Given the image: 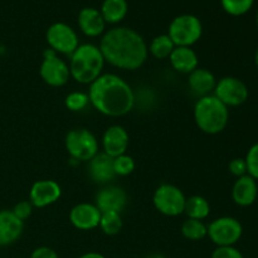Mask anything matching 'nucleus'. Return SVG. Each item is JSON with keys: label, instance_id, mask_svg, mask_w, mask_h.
<instances>
[{"label": "nucleus", "instance_id": "f257e3e1", "mask_svg": "<svg viewBox=\"0 0 258 258\" xmlns=\"http://www.w3.org/2000/svg\"><path fill=\"white\" fill-rule=\"evenodd\" d=\"M98 48L105 62L125 71L139 70L146 62L149 54L145 39L136 30L126 27L107 30Z\"/></svg>", "mask_w": 258, "mask_h": 258}, {"label": "nucleus", "instance_id": "f03ea898", "mask_svg": "<svg viewBox=\"0 0 258 258\" xmlns=\"http://www.w3.org/2000/svg\"><path fill=\"white\" fill-rule=\"evenodd\" d=\"M90 103L102 115L121 117L130 112L135 105V95L125 80L113 73L101 75L90 85Z\"/></svg>", "mask_w": 258, "mask_h": 258}, {"label": "nucleus", "instance_id": "7ed1b4c3", "mask_svg": "<svg viewBox=\"0 0 258 258\" xmlns=\"http://www.w3.org/2000/svg\"><path fill=\"white\" fill-rule=\"evenodd\" d=\"M105 59L100 48L91 43L80 44L70 59L71 77L82 85H91L102 75Z\"/></svg>", "mask_w": 258, "mask_h": 258}, {"label": "nucleus", "instance_id": "20e7f679", "mask_svg": "<svg viewBox=\"0 0 258 258\" xmlns=\"http://www.w3.org/2000/svg\"><path fill=\"white\" fill-rule=\"evenodd\" d=\"M229 120L228 107L214 95L204 96L194 106V121L199 130L208 135H216L227 127Z\"/></svg>", "mask_w": 258, "mask_h": 258}, {"label": "nucleus", "instance_id": "39448f33", "mask_svg": "<svg viewBox=\"0 0 258 258\" xmlns=\"http://www.w3.org/2000/svg\"><path fill=\"white\" fill-rule=\"evenodd\" d=\"M203 25L193 14H181L174 18L169 25L168 35L175 47H191L201 39Z\"/></svg>", "mask_w": 258, "mask_h": 258}, {"label": "nucleus", "instance_id": "423d86ee", "mask_svg": "<svg viewBox=\"0 0 258 258\" xmlns=\"http://www.w3.org/2000/svg\"><path fill=\"white\" fill-rule=\"evenodd\" d=\"M66 149L72 160L90 161L98 154V141L87 128H73L66 135Z\"/></svg>", "mask_w": 258, "mask_h": 258}, {"label": "nucleus", "instance_id": "0eeeda50", "mask_svg": "<svg viewBox=\"0 0 258 258\" xmlns=\"http://www.w3.org/2000/svg\"><path fill=\"white\" fill-rule=\"evenodd\" d=\"M186 197L176 185L161 184L153 197L154 207L159 213L168 217H176L184 213Z\"/></svg>", "mask_w": 258, "mask_h": 258}, {"label": "nucleus", "instance_id": "6e6552de", "mask_svg": "<svg viewBox=\"0 0 258 258\" xmlns=\"http://www.w3.org/2000/svg\"><path fill=\"white\" fill-rule=\"evenodd\" d=\"M207 236L217 247L234 246L241 239L243 228L238 219L233 217H221L207 226Z\"/></svg>", "mask_w": 258, "mask_h": 258}, {"label": "nucleus", "instance_id": "1a4fd4ad", "mask_svg": "<svg viewBox=\"0 0 258 258\" xmlns=\"http://www.w3.org/2000/svg\"><path fill=\"white\" fill-rule=\"evenodd\" d=\"M39 75L50 87H62L71 78L70 66L62 58L58 57V53L47 48L43 52V62L40 64Z\"/></svg>", "mask_w": 258, "mask_h": 258}, {"label": "nucleus", "instance_id": "9d476101", "mask_svg": "<svg viewBox=\"0 0 258 258\" xmlns=\"http://www.w3.org/2000/svg\"><path fill=\"white\" fill-rule=\"evenodd\" d=\"M48 45L50 49L54 50L58 54L72 55V53L80 45L78 35L72 27L62 22L53 23L47 30Z\"/></svg>", "mask_w": 258, "mask_h": 258}, {"label": "nucleus", "instance_id": "9b49d317", "mask_svg": "<svg viewBox=\"0 0 258 258\" xmlns=\"http://www.w3.org/2000/svg\"><path fill=\"white\" fill-rule=\"evenodd\" d=\"M213 95L227 107L243 105L248 98V88L243 81L236 77H223L217 82Z\"/></svg>", "mask_w": 258, "mask_h": 258}, {"label": "nucleus", "instance_id": "f8f14e48", "mask_svg": "<svg viewBox=\"0 0 258 258\" xmlns=\"http://www.w3.org/2000/svg\"><path fill=\"white\" fill-rule=\"evenodd\" d=\"M60 196L62 189L57 181L39 180L35 181L30 188L29 202L35 208H44L59 201Z\"/></svg>", "mask_w": 258, "mask_h": 258}, {"label": "nucleus", "instance_id": "ddd939ff", "mask_svg": "<svg viewBox=\"0 0 258 258\" xmlns=\"http://www.w3.org/2000/svg\"><path fill=\"white\" fill-rule=\"evenodd\" d=\"M127 204V194L121 186L106 185L96 194V204L101 213L117 212L121 213Z\"/></svg>", "mask_w": 258, "mask_h": 258}, {"label": "nucleus", "instance_id": "4468645a", "mask_svg": "<svg viewBox=\"0 0 258 258\" xmlns=\"http://www.w3.org/2000/svg\"><path fill=\"white\" fill-rule=\"evenodd\" d=\"M101 211L91 203H80L70 212V221L80 231H92L100 226Z\"/></svg>", "mask_w": 258, "mask_h": 258}, {"label": "nucleus", "instance_id": "2eb2a0df", "mask_svg": "<svg viewBox=\"0 0 258 258\" xmlns=\"http://www.w3.org/2000/svg\"><path fill=\"white\" fill-rule=\"evenodd\" d=\"M128 144H130V138L127 131L120 125L110 126L102 136L103 153L113 159L126 154Z\"/></svg>", "mask_w": 258, "mask_h": 258}, {"label": "nucleus", "instance_id": "dca6fc26", "mask_svg": "<svg viewBox=\"0 0 258 258\" xmlns=\"http://www.w3.org/2000/svg\"><path fill=\"white\" fill-rule=\"evenodd\" d=\"M88 175L95 183L107 184L116 176L113 158L105 153H98L88 161Z\"/></svg>", "mask_w": 258, "mask_h": 258}, {"label": "nucleus", "instance_id": "f3484780", "mask_svg": "<svg viewBox=\"0 0 258 258\" xmlns=\"http://www.w3.org/2000/svg\"><path fill=\"white\" fill-rule=\"evenodd\" d=\"M24 222L12 211H0V246H9L20 238Z\"/></svg>", "mask_w": 258, "mask_h": 258}, {"label": "nucleus", "instance_id": "a211bd4d", "mask_svg": "<svg viewBox=\"0 0 258 258\" xmlns=\"http://www.w3.org/2000/svg\"><path fill=\"white\" fill-rule=\"evenodd\" d=\"M258 197V184L256 179L248 174L241 176L234 183L232 189V198L239 207H249L256 202Z\"/></svg>", "mask_w": 258, "mask_h": 258}, {"label": "nucleus", "instance_id": "6ab92c4d", "mask_svg": "<svg viewBox=\"0 0 258 258\" xmlns=\"http://www.w3.org/2000/svg\"><path fill=\"white\" fill-rule=\"evenodd\" d=\"M78 25L83 34L91 38H96L105 32L106 22L98 9L83 8L78 14Z\"/></svg>", "mask_w": 258, "mask_h": 258}, {"label": "nucleus", "instance_id": "aec40b11", "mask_svg": "<svg viewBox=\"0 0 258 258\" xmlns=\"http://www.w3.org/2000/svg\"><path fill=\"white\" fill-rule=\"evenodd\" d=\"M188 85L191 92L201 98L204 96L213 95L217 80L211 71L207 70V68L198 67L193 72L189 73Z\"/></svg>", "mask_w": 258, "mask_h": 258}, {"label": "nucleus", "instance_id": "412c9836", "mask_svg": "<svg viewBox=\"0 0 258 258\" xmlns=\"http://www.w3.org/2000/svg\"><path fill=\"white\" fill-rule=\"evenodd\" d=\"M169 60L176 72L185 75L197 70L199 64L198 55L194 49H191V47H175L169 57Z\"/></svg>", "mask_w": 258, "mask_h": 258}, {"label": "nucleus", "instance_id": "4be33fe9", "mask_svg": "<svg viewBox=\"0 0 258 258\" xmlns=\"http://www.w3.org/2000/svg\"><path fill=\"white\" fill-rule=\"evenodd\" d=\"M128 5L126 0H103L101 7V14L106 23L116 24L126 17Z\"/></svg>", "mask_w": 258, "mask_h": 258}, {"label": "nucleus", "instance_id": "5701e85b", "mask_svg": "<svg viewBox=\"0 0 258 258\" xmlns=\"http://www.w3.org/2000/svg\"><path fill=\"white\" fill-rule=\"evenodd\" d=\"M184 213L190 219L203 221L211 213V206H209L208 201L203 197L193 196L190 198H186Z\"/></svg>", "mask_w": 258, "mask_h": 258}, {"label": "nucleus", "instance_id": "b1692460", "mask_svg": "<svg viewBox=\"0 0 258 258\" xmlns=\"http://www.w3.org/2000/svg\"><path fill=\"white\" fill-rule=\"evenodd\" d=\"M148 48L149 52L156 59H166V58L170 57L171 52L174 50L175 45H174L173 40L170 39V37L168 34H161L154 38Z\"/></svg>", "mask_w": 258, "mask_h": 258}, {"label": "nucleus", "instance_id": "393cba45", "mask_svg": "<svg viewBox=\"0 0 258 258\" xmlns=\"http://www.w3.org/2000/svg\"><path fill=\"white\" fill-rule=\"evenodd\" d=\"M98 227L106 236H116L122 229L121 213H117V212H105V213H102Z\"/></svg>", "mask_w": 258, "mask_h": 258}, {"label": "nucleus", "instance_id": "a878e982", "mask_svg": "<svg viewBox=\"0 0 258 258\" xmlns=\"http://www.w3.org/2000/svg\"><path fill=\"white\" fill-rule=\"evenodd\" d=\"M207 226L203 221L188 218L181 226V234L189 241H202L207 237Z\"/></svg>", "mask_w": 258, "mask_h": 258}, {"label": "nucleus", "instance_id": "bb28decb", "mask_svg": "<svg viewBox=\"0 0 258 258\" xmlns=\"http://www.w3.org/2000/svg\"><path fill=\"white\" fill-rule=\"evenodd\" d=\"M253 3L254 0H221L224 12L233 15V17L246 14L247 12L251 10Z\"/></svg>", "mask_w": 258, "mask_h": 258}, {"label": "nucleus", "instance_id": "cd10ccee", "mask_svg": "<svg viewBox=\"0 0 258 258\" xmlns=\"http://www.w3.org/2000/svg\"><path fill=\"white\" fill-rule=\"evenodd\" d=\"M64 105L70 111H72V112H80V111H83L88 105H90L88 93L81 92V91L71 92L70 95L66 97Z\"/></svg>", "mask_w": 258, "mask_h": 258}, {"label": "nucleus", "instance_id": "c85d7f7f", "mask_svg": "<svg viewBox=\"0 0 258 258\" xmlns=\"http://www.w3.org/2000/svg\"><path fill=\"white\" fill-rule=\"evenodd\" d=\"M113 169L116 176H127L135 170V160L130 155L123 154L113 159Z\"/></svg>", "mask_w": 258, "mask_h": 258}, {"label": "nucleus", "instance_id": "c756f323", "mask_svg": "<svg viewBox=\"0 0 258 258\" xmlns=\"http://www.w3.org/2000/svg\"><path fill=\"white\" fill-rule=\"evenodd\" d=\"M244 160L247 164V174L258 180V143L249 148Z\"/></svg>", "mask_w": 258, "mask_h": 258}, {"label": "nucleus", "instance_id": "7c9ffc66", "mask_svg": "<svg viewBox=\"0 0 258 258\" xmlns=\"http://www.w3.org/2000/svg\"><path fill=\"white\" fill-rule=\"evenodd\" d=\"M212 258H244L239 249L234 246L217 247L212 253Z\"/></svg>", "mask_w": 258, "mask_h": 258}, {"label": "nucleus", "instance_id": "2f4dec72", "mask_svg": "<svg viewBox=\"0 0 258 258\" xmlns=\"http://www.w3.org/2000/svg\"><path fill=\"white\" fill-rule=\"evenodd\" d=\"M33 204L30 203L29 201H23L19 202L18 204H15V207L13 208V213L20 219V221H27L30 216H32V212H33Z\"/></svg>", "mask_w": 258, "mask_h": 258}, {"label": "nucleus", "instance_id": "473e14b6", "mask_svg": "<svg viewBox=\"0 0 258 258\" xmlns=\"http://www.w3.org/2000/svg\"><path fill=\"white\" fill-rule=\"evenodd\" d=\"M229 171H231L232 175L237 176V178H241V176L246 175L247 174V164L246 160L242 158H236L229 163L228 165Z\"/></svg>", "mask_w": 258, "mask_h": 258}, {"label": "nucleus", "instance_id": "72a5a7b5", "mask_svg": "<svg viewBox=\"0 0 258 258\" xmlns=\"http://www.w3.org/2000/svg\"><path fill=\"white\" fill-rule=\"evenodd\" d=\"M30 258H59V256H58L57 252H55L54 249L43 246L35 248L34 251H33Z\"/></svg>", "mask_w": 258, "mask_h": 258}, {"label": "nucleus", "instance_id": "f704fd0d", "mask_svg": "<svg viewBox=\"0 0 258 258\" xmlns=\"http://www.w3.org/2000/svg\"><path fill=\"white\" fill-rule=\"evenodd\" d=\"M78 258H106V257L103 256V254L98 253V252H87V253L82 254V256Z\"/></svg>", "mask_w": 258, "mask_h": 258}, {"label": "nucleus", "instance_id": "c9c22d12", "mask_svg": "<svg viewBox=\"0 0 258 258\" xmlns=\"http://www.w3.org/2000/svg\"><path fill=\"white\" fill-rule=\"evenodd\" d=\"M146 258H166V257L163 256V254H160V253H153V254H149Z\"/></svg>", "mask_w": 258, "mask_h": 258}, {"label": "nucleus", "instance_id": "e433bc0d", "mask_svg": "<svg viewBox=\"0 0 258 258\" xmlns=\"http://www.w3.org/2000/svg\"><path fill=\"white\" fill-rule=\"evenodd\" d=\"M254 62H256V66H257V68H258V48H257V50H256V55H254Z\"/></svg>", "mask_w": 258, "mask_h": 258}, {"label": "nucleus", "instance_id": "4c0bfd02", "mask_svg": "<svg viewBox=\"0 0 258 258\" xmlns=\"http://www.w3.org/2000/svg\"><path fill=\"white\" fill-rule=\"evenodd\" d=\"M256 20H257V25H258V12H257V17H256Z\"/></svg>", "mask_w": 258, "mask_h": 258}]
</instances>
